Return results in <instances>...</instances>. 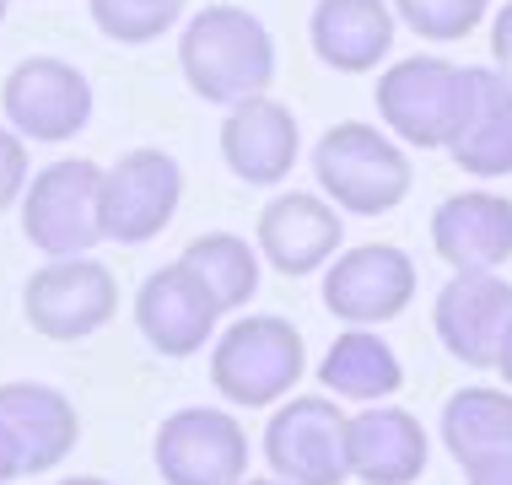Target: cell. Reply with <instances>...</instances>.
<instances>
[{"label": "cell", "mask_w": 512, "mask_h": 485, "mask_svg": "<svg viewBox=\"0 0 512 485\" xmlns=\"http://www.w3.org/2000/svg\"><path fill=\"white\" fill-rule=\"evenodd\" d=\"M178 71L189 92L205 103L238 108L265 97L275 81V38L248 6H205L184 22L178 38Z\"/></svg>", "instance_id": "obj_1"}, {"label": "cell", "mask_w": 512, "mask_h": 485, "mask_svg": "<svg viewBox=\"0 0 512 485\" xmlns=\"http://www.w3.org/2000/svg\"><path fill=\"white\" fill-rule=\"evenodd\" d=\"M313 178L324 189V200H335L345 216H383L394 205H405L415 168H410V151L389 130L345 119V124H329L318 135Z\"/></svg>", "instance_id": "obj_2"}, {"label": "cell", "mask_w": 512, "mask_h": 485, "mask_svg": "<svg viewBox=\"0 0 512 485\" xmlns=\"http://www.w3.org/2000/svg\"><path fill=\"white\" fill-rule=\"evenodd\" d=\"M211 383L227 405L265 410L302 383V335L281 313H248L211 345Z\"/></svg>", "instance_id": "obj_3"}, {"label": "cell", "mask_w": 512, "mask_h": 485, "mask_svg": "<svg viewBox=\"0 0 512 485\" xmlns=\"http://www.w3.org/2000/svg\"><path fill=\"white\" fill-rule=\"evenodd\" d=\"M469 65H453L442 54H410L394 60L378 76V119L394 141L421 146V151H448L453 130L464 119V92H469Z\"/></svg>", "instance_id": "obj_4"}, {"label": "cell", "mask_w": 512, "mask_h": 485, "mask_svg": "<svg viewBox=\"0 0 512 485\" xmlns=\"http://www.w3.org/2000/svg\"><path fill=\"white\" fill-rule=\"evenodd\" d=\"M103 173L87 157H60L33 173L22 194V238L49 259L92 254L103 238Z\"/></svg>", "instance_id": "obj_5"}, {"label": "cell", "mask_w": 512, "mask_h": 485, "mask_svg": "<svg viewBox=\"0 0 512 485\" xmlns=\"http://www.w3.org/2000/svg\"><path fill=\"white\" fill-rule=\"evenodd\" d=\"M114 313H119V281L92 254L49 259L22 286V318L44 340H87L108 329Z\"/></svg>", "instance_id": "obj_6"}, {"label": "cell", "mask_w": 512, "mask_h": 485, "mask_svg": "<svg viewBox=\"0 0 512 485\" xmlns=\"http://www.w3.org/2000/svg\"><path fill=\"white\" fill-rule=\"evenodd\" d=\"M351 415L335 405V394H292L265 426V459L275 480L286 485H345L351 453H345Z\"/></svg>", "instance_id": "obj_7"}, {"label": "cell", "mask_w": 512, "mask_h": 485, "mask_svg": "<svg viewBox=\"0 0 512 485\" xmlns=\"http://www.w3.org/2000/svg\"><path fill=\"white\" fill-rule=\"evenodd\" d=\"M151 464L168 485H243L248 480V432L232 410L184 405L157 426Z\"/></svg>", "instance_id": "obj_8"}, {"label": "cell", "mask_w": 512, "mask_h": 485, "mask_svg": "<svg viewBox=\"0 0 512 485\" xmlns=\"http://www.w3.org/2000/svg\"><path fill=\"white\" fill-rule=\"evenodd\" d=\"M0 108L22 141H71L92 119V81L60 54H27L0 81Z\"/></svg>", "instance_id": "obj_9"}, {"label": "cell", "mask_w": 512, "mask_h": 485, "mask_svg": "<svg viewBox=\"0 0 512 485\" xmlns=\"http://www.w3.org/2000/svg\"><path fill=\"white\" fill-rule=\"evenodd\" d=\"M184 200V168L157 146L124 151L103 173V238L119 248H141L178 216Z\"/></svg>", "instance_id": "obj_10"}, {"label": "cell", "mask_w": 512, "mask_h": 485, "mask_svg": "<svg viewBox=\"0 0 512 485\" xmlns=\"http://www.w3.org/2000/svg\"><path fill=\"white\" fill-rule=\"evenodd\" d=\"M415 302V265L394 243H362L324 270V308L351 329H378Z\"/></svg>", "instance_id": "obj_11"}, {"label": "cell", "mask_w": 512, "mask_h": 485, "mask_svg": "<svg viewBox=\"0 0 512 485\" xmlns=\"http://www.w3.org/2000/svg\"><path fill=\"white\" fill-rule=\"evenodd\" d=\"M507 324H512V281L496 270H453V281L432 302V329L442 351L464 367H496Z\"/></svg>", "instance_id": "obj_12"}, {"label": "cell", "mask_w": 512, "mask_h": 485, "mask_svg": "<svg viewBox=\"0 0 512 485\" xmlns=\"http://www.w3.org/2000/svg\"><path fill=\"white\" fill-rule=\"evenodd\" d=\"M216 318H221V302L205 291V281L184 259L151 270L141 291H135V329L146 335L151 351L173 356V362H184V356L211 345Z\"/></svg>", "instance_id": "obj_13"}, {"label": "cell", "mask_w": 512, "mask_h": 485, "mask_svg": "<svg viewBox=\"0 0 512 485\" xmlns=\"http://www.w3.org/2000/svg\"><path fill=\"white\" fill-rule=\"evenodd\" d=\"M345 221L340 205L308 189H286L259 211V254L281 275H313L340 254Z\"/></svg>", "instance_id": "obj_14"}, {"label": "cell", "mask_w": 512, "mask_h": 485, "mask_svg": "<svg viewBox=\"0 0 512 485\" xmlns=\"http://www.w3.org/2000/svg\"><path fill=\"white\" fill-rule=\"evenodd\" d=\"M432 248L453 270H502L512 259V200L496 189H459L432 211Z\"/></svg>", "instance_id": "obj_15"}, {"label": "cell", "mask_w": 512, "mask_h": 485, "mask_svg": "<svg viewBox=\"0 0 512 485\" xmlns=\"http://www.w3.org/2000/svg\"><path fill=\"white\" fill-rule=\"evenodd\" d=\"M345 453H351V475L367 485H415L426 475L432 442L426 426L399 405H362L345 426Z\"/></svg>", "instance_id": "obj_16"}, {"label": "cell", "mask_w": 512, "mask_h": 485, "mask_svg": "<svg viewBox=\"0 0 512 485\" xmlns=\"http://www.w3.org/2000/svg\"><path fill=\"white\" fill-rule=\"evenodd\" d=\"M297 119L286 103L275 97H248V103L227 108V124H221V162L254 189H270L281 178H292L297 168Z\"/></svg>", "instance_id": "obj_17"}, {"label": "cell", "mask_w": 512, "mask_h": 485, "mask_svg": "<svg viewBox=\"0 0 512 485\" xmlns=\"http://www.w3.org/2000/svg\"><path fill=\"white\" fill-rule=\"evenodd\" d=\"M464 119L448 141L453 168L469 178H507L512 173V81L496 65H469Z\"/></svg>", "instance_id": "obj_18"}, {"label": "cell", "mask_w": 512, "mask_h": 485, "mask_svg": "<svg viewBox=\"0 0 512 485\" xmlns=\"http://www.w3.org/2000/svg\"><path fill=\"white\" fill-rule=\"evenodd\" d=\"M0 426L22 453V475H49L71 459L81 437L76 405L49 383H0Z\"/></svg>", "instance_id": "obj_19"}, {"label": "cell", "mask_w": 512, "mask_h": 485, "mask_svg": "<svg viewBox=\"0 0 512 485\" xmlns=\"http://www.w3.org/2000/svg\"><path fill=\"white\" fill-rule=\"evenodd\" d=\"M394 6L389 0H318L308 17L313 54L340 76H367L394 49Z\"/></svg>", "instance_id": "obj_20"}, {"label": "cell", "mask_w": 512, "mask_h": 485, "mask_svg": "<svg viewBox=\"0 0 512 485\" xmlns=\"http://www.w3.org/2000/svg\"><path fill=\"white\" fill-rule=\"evenodd\" d=\"M318 383L335 399H356V405H383L389 394L405 388V367H399L394 345L378 329H345V335L324 351L318 362Z\"/></svg>", "instance_id": "obj_21"}, {"label": "cell", "mask_w": 512, "mask_h": 485, "mask_svg": "<svg viewBox=\"0 0 512 485\" xmlns=\"http://www.w3.org/2000/svg\"><path fill=\"white\" fill-rule=\"evenodd\" d=\"M442 448L464 469L512 453V394L507 388H459L442 405Z\"/></svg>", "instance_id": "obj_22"}, {"label": "cell", "mask_w": 512, "mask_h": 485, "mask_svg": "<svg viewBox=\"0 0 512 485\" xmlns=\"http://www.w3.org/2000/svg\"><path fill=\"white\" fill-rule=\"evenodd\" d=\"M178 259H184V265L205 281V291L221 302V313L248 308V302H254V291H259V254L248 248V238H238V232H200V238L189 243Z\"/></svg>", "instance_id": "obj_23"}, {"label": "cell", "mask_w": 512, "mask_h": 485, "mask_svg": "<svg viewBox=\"0 0 512 485\" xmlns=\"http://www.w3.org/2000/svg\"><path fill=\"white\" fill-rule=\"evenodd\" d=\"M87 11L114 44H151L184 17V0H87Z\"/></svg>", "instance_id": "obj_24"}, {"label": "cell", "mask_w": 512, "mask_h": 485, "mask_svg": "<svg viewBox=\"0 0 512 485\" xmlns=\"http://www.w3.org/2000/svg\"><path fill=\"white\" fill-rule=\"evenodd\" d=\"M394 17L426 44H459L486 22L491 0H389Z\"/></svg>", "instance_id": "obj_25"}, {"label": "cell", "mask_w": 512, "mask_h": 485, "mask_svg": "<svg viewBox=\"0 0 512 485\" xmlns=\"http://www.w3.org/2000/svg\"><path fill=\"white\" fill-rule=\"evenodd\" d=\"M27 184H33V173H27V141L17 130H0V211H11L27 194Z\"/></svg>", "instance_id": "obj_26"}, {"label": "cell", "mask_w": 512, "mask_h": 485, "mask_svg": "<svg viewBox=\"0 0 512 485\" xmlns=\"http://www.w3.org/2000/svg\"><path fill=\"white\" fill-rule=\"evenodd\" d=\"M491 60H496V71L512 81V0H507V6H496V22H491Z\"/></svg>", "instance_id": "obj_27"}, {"label": "cell", "mask_w": 512, "mask_h": 485, "mask_svg": "<svg viewBox=\"0 0 512 485\" xmlns=\"http://www.w3.org/2000/svg\"><path fill=\"white\" fill-rule=\"evenodd\" d=\"M464 485H512V453L486 459V464H469L464 469Z\"/></svg>", "instance_id": "obj_28"}, {"label": "cell", "mask_w": 512, "mask_h": 485, "mask_svg": "<svg viewBox=\"0 0 512 485\" xmlns=\"http://www.w3.org/2000/svg\"><path fill=\"white\" fill-rule=\"evenodd\" d=\"M11 480H22V453L11 442V432L0 426V485H11Z\"/></svg>", "instance_id": "obj_29"}, {"label": "cell", "mask_w": 512, "mask_h": 485, "mask_svg": "<svg viewBox=\"0 0 512 485\" xmlns=\"http://www.w3.org/2000/svg\"><path fill=\"white\" fill-rule=\"evenodd\" d=\"M496 372H502L507 388H512V324H507V335H502V351H496Z\"/></svg>", "instance_id": "obj_30"}, {"label": "cell", "mask_w": 512, "mask_h": 485, "mask_svg": "<svg viewBox=\"0 0 512 485\" xmlns=\"http://www.w3.org/2000/svg\"><path fill=\"white\" fill-rule=\"evenodd\" d=\"M60 485H114V480H98V475H71V480H60Z\"/></svg>", "instance_id": "obj_31"}, {"label": "cell", "mask_w": 512, "mask_h": 485, "mask_svg": "<svg viewBox=\"0 0 512 485\" xmlns=\"http://www.w3.org/2000/svg\"><path fill=\"white\" fill-rule=\"evenodd\" d=\"M243 485H286V480H243Z\"/></svg>", "instance_id": "obj_32"}, {"label": "cell", "mask_w": 512, "mask_h": 485, "mask_svg": "<svg viewBox=\"0 0 512 485\" xmlns=\"http://www.w3.org/2000/svg\"><path fill=\"white\" fill-rule=\"evenodd\" d=\"M6 6H11V0H0V22H6Z\"/></svg>", "instance_id": "obj_33"}]
</instances>
